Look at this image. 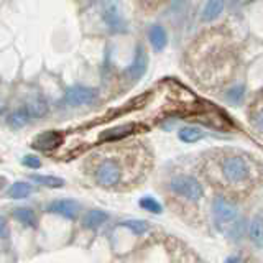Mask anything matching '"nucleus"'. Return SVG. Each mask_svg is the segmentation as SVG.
Masks as SVG:
<instances>
[{"mask_svg": "<svg viewBox=\"0 0 263 263\" xmlns=\"http://www.w3.org/2000/svg\"><path fill=\"white\" fill-rule=\"evenodd\" d=\"M183 68L205 90L229 87L240 69V45L234 31L226 23L201 30L186 48Z\"/></svg>", "mask_w": 263, "mask_h": 263, "instance_id": "f257e3e1", "label": "nucleus"}, {"mask_svg": "<svg viewBox=\"0 0 263 263\" xmlns=\"http://www.w3.org/2000/svg\"><path fill=\"white\" fill-rule=\"evenodd\" d=\"M196 175L216 196L237 204L250 199L263 187V163L240 148L205 150L197 160Z\"/></svg>", "mask_w": 263, "mask_h": 263, "instance_id": "f03ea898", "label": "nucleus"}, {"mask_svg": "<svg viewBox=\"0 0 263 263\" xmlns=\"http://www.w3.org/2000/svg\"><path fill=\"white\" fill-rule=\"evenodd\" d=\"M155 168V153L150 143L132 140L107 152L92 164V176L97 186L114 191H130L148 179Z\"/></svg>", "mask_w": 263, "mask_h": 263, "instance_id": "7ed1b4c3", "label": "nucleus"}, {"mask_svg": "<svg viewBox=\"0 0 263 263\" xmlns=\"http://www.w3.org/2000/svg\"><path fill=\"white\" fill-rule=\"evenodd\" d=\"M164 194H166V204L170 209L186 224L199 229L208 224L201 209L204 189L197 176L176 173L168 179Z\"/></svg>", "mask_w": 263, "mask_h": 263, "instance_id": "20e7f679", "label": "nucleus"}, {"mask_svg": "<svg viewBox=\"0 0 263 263\" xmlns=\"http://www.w3.org/2000/svg\"><path fill=\"white\" fill-rule=\"evenodd\" d=\"M158 242L166 263H204L191 247L175 235H158Z\"/></svg>", "mask_w": 263, "mask_h": 263, "instance_id": "39448f33", "label": "nucleus"}, {"mask_svg": "<svg viewBox=\"0 0 263 263\" xmlns=\"http://www.w3.org/2000/svg\"><path fill=\"white\" fill-rule=\"evenodd\" d=\"M212 211H214V219H216V224L219 227L230 224L238 214L237 202L229 201L226 197L220 196H214L212 201Z\"/></svg>", "mask_w": 263, "mask_h": 263, "instance_id": "423d86ee", "label": "nucleus"}, {"mask_svg": "<svg viewBox=\"0 0 263 263\" xmlns=\"http://www.w3.org/2000/svg\"><path fill=\"white\" fill-rule=\"evenodd\" d=\"M247 117L252 127L263 135V86L253 92L249 104H247Z\"/></svg>", "mask_w": 263, "mask_h": 263, "instance_id": "0eeeda50", "label": "nucleus"}, {"mask_svg": "<svg viewBox=\"0 0 263 263\" xmlns=\"http://www.w3.org/2000/svg\"><path fill=\"white\" fill-rule=\"evenodd\" d=\"M64 101L69 105H90L97 101V90L86 86H72L66 90Z\"/></svg>", "mask_w": 263, "mask_h": 263, "instance_id": "6e6552de", "label": "nucleus"}, {"mask_svg": "<svg viewBox=\"0 0 263 263\" xmlns=\"http://www.w3.org/2000/svg\"><path fill=\"white\" fill-rule=\"evenodd\" d=\"M46 211L49 214H58L64 219H76L81 212V204L74 199H56L46 205Z\"/></svg>", "mask_w": 263, "mask_h": 263, "instance_id": "1a4fd4ad", "label": "nucleus"}, {"mask_svg": "<svg viewBox=\"0 0 263 263\" xmlns=\"http://www.w3.org/2000/svg\"><path fill=\"white\" fill-rule=\"evenodd\" d=\"M146 66H148V58H146V53H145V48L140 45L138 49H137V53H135L134 61H132V64L125 69V78L130 82H137L145 74Z\"/></svg>", "mask_w": 263, "mask_h": 263, "instance_id": "9d476101", "label": "nucleus"}, {"mask_svg": "<svg viewBox=\"0 0 263 263\" xmlns=\"http://www.w3.org/2000/svg\"><path fill=\"white\" fill-rule=\"evenodd\" d=\"M63 134L61 132H56V130H46L43 134H40L35 137L33 140V148H36V150H43V152H48V150H54L58 148L61 143H63Z\"/></svg>", "mask_w": 263, "mask_h": 263, "instance_id": "9b49d317", "label": "nucleus"}, {"mask_svg": "<svg viewBox=\"0 0 263 263\" xmlns=\"http://www.w3.org/2000/svg\"><path fill=\"white\" fill-rule=\"evenodd\" d=\"M102 18L112 31H119L123 27V18L119 12L117 4H102Z\"/></svg>", "mask_w": 263, "mask_h": 263, "instance_id": "f8f14e48", "label": "nucleus"}, {"mask_svg": "<svg viewBox=\"0 0 263 263\" xmlns=\"http://www.w3.org/2000/svg\"><path fill=\"white\" fill-rule=\"evenodd\" d=\"M107 220H109V214L101 211V209H92L82 217V226H84L86 229H97L102 224H105Z\"/></svg>", "mask_w": 263, "mask_h": 263, "instance_id": "ddd939ff", "label": "nucleus"}, {"mask_svg": "<svg viewBox=\"0 0 263 263\" xmlns=\"http://www.w3.org/2000/svg\"><path fill=\"white\" fill-rule=\"evenodd\" d=\"M13 217L20 222L23 227H28V229H35L36 227V214L31 208H16L13 209Z\"/></svg>", "mask_w": 263, "mask_h": 263, "instance_id": "4468645a", "label": "nucleus"}, {"mask_svg": "<svg viewBox=\"0 0 263 263\" xmlns=\"http://www.w3.org/2000/svg\"><path fill=\"white\" fill-rule=\"evenodd\" d=\"M250 240L258 249L263 247V212H258L250 222Z\"/></svg>", "mask_w": 263, "mask_h": 263, "instance_id": "2eb2a0df", "label": "nucleus"}, {"mask_svg": "<svg viewBox=\"0 0 263 263\" xmlns=\"http://www.w3.org/2000/svg\"><path fill=\"white\" fill-rule=\"evenodd\" d=\"M148 36H150V43L155 48V51H161V49L166 46V41H168L166 30H164L161 25H153L150 31H148Z\"/></svg>", "mask_w": 263, "mask_h": 263, "instance_id": "dca6fc26", "label": "nucleus"}, {"mask_svg": "<svg viewBox=\"0 0 263 263\" xmlns=\"http://www.w3.org/2000/svg\"><path fill=\"white\" fill-rule=\"evenodd\" d=\"M33 193V186L27 181H15L13 184H10L7 191V197L10 199H25Z\"/></svg>", "mask_w": 263, "mask_h": 263, "instance_id": "f3484780", "label": "nucleus"}, {"mask_svg": "<svg viewBox=\"0 0 263 263\" xmlns=\"http://www.w3.org/2000/svg\"><path fill=\"white\" fill-rule=\"evenodd\" d=\"M28 109L30 115L31 117H43V115L48 112V102H46V99L43 96H35V97H31L28 104L25 105Z\"/></svg>", "mask_w": 263, "mask_h": 263, "instance_id": "a211bd4d", "label": "nucleus"}, {"mask_svg": "<svg viewBox=\"0 0 263 263\" xmlns=\"http://www.w3.org/2000/svg\"><path fill=\"white\" fill-rule=\"evenodd\" d=\"M224 7H226V4L222 2V0H212V2H208L205 7L202 8L201 20L202 22H212L214 18H217V16L222 13Z\"/></svg>", "mask_w": 263, "mask_h": 263, "instance_id": "6ab92c4d", "label": "nucleus"}, {"mask_svg": "<svg viewBox=\"0 0 263 263\" xmlns=\"http://www.w3.org/2000/svg\"><path fill=\"white\" fill-rule=\"evenodd\" d=\"M30 117L31 115H30L27 107H20V109L13 110L10 115H8L7 122H8V125L13 127V128H22L30 122Z\"/></svg>", "mask_w": 263, "mask_h": 263, "instance_id": "aec40b11", "label": "nucleus"}, {"mask_svg": "<svg viewBox=\"0 0 263 263\" xmlns=\"http://www.w3.org/2000/svg\"><path fill=\"white\" fill-rule=\"evenodd\" d=\"M138 125H123V127H117L112 130H107L102 135V140H109V142H115V140H122L123 137L130 135L132 132L137 130Z\"/></svg>", "mask_w": 263, "mask_h": 263, "instance_id": "412c9836", "label": "nucleus"}, {"mask_svg": "<svg viewBox=\"0 0 263 263\" xmlns=\"http://www.w3.org/2000/svg\"><path fill=\"white\" fill-rule=\"evenodd\" d=\"M179 138L184 143H196L201 138H204V132L197 127H184L179 130Z\"/></svg>", "mask_w": 263, "mask_h": 263, "instance_id": "4be33fe9", "label": "nucleus"}, {"mask_svg": "<svg viewBox=\"0 0 263 263\" xmlns=\"http://www.w3.org/2000/svg\"><path fill=\"white\" fill-rule=\"evenodd\" d=\"M30 179L33 183L41 184L45 187H63L64 186V179L58 178V176H45V175H31Z\"/></svg>", "mask_w": 263, "mask_h": 263, "instance_id": "5701e85b", "label": "nucleus"}, {"mask_svg": "<svg viewBox=\"0 0 263 263\" xmlns=\"http://www.w3.org/2000/svg\"><path fill=\"white\" fill-rule=\"evenodd\" d=\"M140 208L142 209H145V211H148V212H152V214H160V212H163V208H161V204L155 199V197H152V196H145V197H142L140 199Z\"/></svg>", "mask_w": 263, "mask_h": 263, "instance_id": "b1692460", "label": "nucleus"}, {"mask_svg": "<svg viewBox=\"0 0 263 263\" xmlns=\"http://www.w3.org/2000/svg\"><path fill=\"white\" fill-rule=\"evenodd\" d=\"M123 227H127L130 229L134 234H138V235H142L145 234L148 229H150V226H148V222L145 220H127V222H123L122 224Z\"/></svg>", "mask_w": 263, "mask_h": 263, "instance_id": "393cba45", "label": "nucleus"}, {"mask_svg": "<svg viewBox=\"0 0 263 263\" xmlns=\"http://www.w3.org/2000/svg\"><path fill=\"white\" fill-rule=\"evenodd\" d=\"M243 97V87L242 86H237V87H232V89H227V94H226V99L230 101L232 104H238L242 101Z\"/></svg>", "mask_w": 263, "mask_h": 263, "instance_id": "a878e982", "label": "nucleus"}, {"mask_svg": "<svg viewBox=\"0 0 263 263\" xmlns=\"http://www.w3.org/2000/svg\"><path fill=\"white\" fill-rule=\"evenodd\" d=\"M22 163L25 164V166L31 168V170H38V168H41V160L38 158V156H35V155H27V156H23Z\"/></svg>", "mask_w": 263, "mask_h": 263, "instance_id": "bb28decb", "label": "nucleus"}, {"mask_svg": "<svg viewBox=\"0 0 263 263\" xmlns=\"http://www.w3.org/2000/svg\"><path fill=\"white\" fill-rule=\"evenodd\" d=\"M8 235V224L4 216H0V238H5Z\"/></svg>", "mask_w": 263, "mask_h": 263, "instance_id": "cd10ccee", "label": "nucleus"}, {"mask_svg": "<svg viewBox=\"0 0 263 263\" xmlns=\"http://www.w3.org/2000/svg\"><path fill=\"white\" fill-rule=\"evenodd\" d=\"M226 263H240V258H238V257H229L226 260Z\"/></svg>", "mask_w": 263, "mask_h": 263, "instance_id": "c85d7f7f", "label": "nucleus"}, {"mask_svg": "<svg viewBox=\"0 0 263 263\" xmlns=\"http://www.w3.org/2000/svg\"><path fill=\"white\" fill-rule=\"evenodd\" d=\"M5 109H7L5 104H4L2 101H0V114H4V112H5Z\"/></svg>", "mask_w": 263, "mask_h": 263, "instance_id": "c756f323", "label": "nucleus"}]
</instances>
